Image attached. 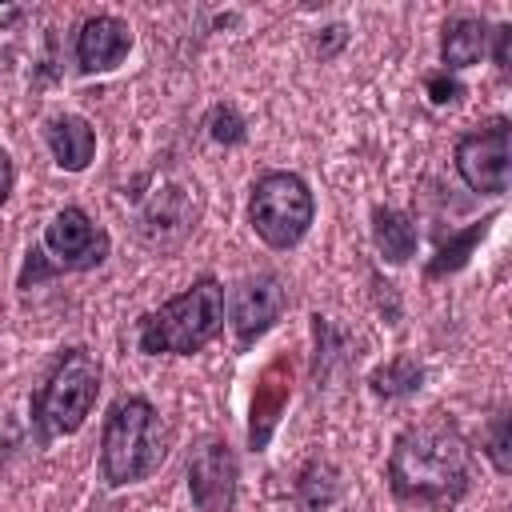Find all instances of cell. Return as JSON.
Listing matches in <instances>:
<instances>
[{"label": "cell", "mask_w": 512, "mask_h": 512, "mask_svg": "<svg viewBox=\"0 0 512 512\" xmlns=\"http://www.w3.org/2000/svg\"><path fill=\"white\" fill-rule=\"evenodd\" d=\"M388 488L408 508H456L472 492V448L464 432L444 412L400 428L388 452Z\"/></svg>", "instance_id": "1"}, {"label": "cell", "mask_w": 512, "mask_h": 512, "mask_svg": "<svg viewBox=\"0 0 512 512\" xmlns=\"http://www.w3.org/2000/svg\"><path fill=\"white\" fill-rule=\"evenodd\" d=\"M224 332V284L196 276L180 296L136 320V344L144 356H192Z\"/></svg>", "instance_id": "2"}, {"label": "cell", "mask_w": 512, "mask_h": 512, "mask_svg": "<svg viewBox=\"0 0 512 512\" xmlns=\"http://www.w3.org/2000/svg\"><path fill=\"white\" fill-rule=\"evenodd\" d=\"M168 456V432L148 396H120L100 428V480L128 488L160 472Z\"/></svg>", "instance_id": "3"}, {"label": "cell", "mask_w": 512, "mask_h": 512, "mask_svg": "<svg viewBox=\"0 0 512 512\" xmlns=\"http://www.w3.org/2000/svg\"><path fill=\"white\" fill-rule=\"evenodd\" d=\"M96 396H100V364H96V356L88 348L60 352V360L52 364V372L44 376V384L32 392V404H28L36 444L48 448L52 440L80 432L84 420L96 408Z\"/></svg>", "instance_id": "4"}, {"label": "cell", "mask_w": 512, "mask_h": 512, "mask_svg": "<svg viewBox=\"0 0 512 512\" xmlns=\"http://www.w3.org/2000/svg\"><path fill=\"white\" fill-rule=\"evenodd\" d=\"M312 220H316V196L304 176L280 168L256 176L248 196V224L268 248L276 252L296 248L308 236Z\"/></svg>", "instance_id": "5"}, {"label": "cell", "mask_w": 512, "mask_h": 512, "mask_svg": "<svg viewBox=\"0 0 512 512\" xmlns=\"http://www.w3.org/2000/svg\"><path fill=\"white\" fill-rule=\"evenodd\" d=\"M460 180L480 196H504L512 176V124L508 116H492L488 124L464 132L452 148Z\"/></svg>", "instance_id": "6"}, {"label": "cell", "mask_w": 512, "mask_h": 512, "mask_svg": "<svg viewBox=\"0 0 512 512\" xmlns=\"http://www.w3.org/2000/svg\"><path fill=\"white\" fill-rule=\"evenodd\" d=\"M40 248H44V256H52L56 272H88L108 260L112 236L80 204H68L48 220Z\"/></svg>", "instance_id": "7"}, {"label": "cell", "mask_w": 512, "mask_h": 512, "mask_svg": "<svg viewBox=\"0 0 512 512\" xmlns=\"http://www.w3.org/2000/svg\"><path fill=\"white\" fill-rule=\"evenodd\" d=\"M240 464L224 436H204L188 452V496L200 512H232Z\"/></svg>", "instance_id": "8"}, {"label": "cell", "mask_w": 512, "mask_h": 512, "mask_svg": "<svg viewBox=\"0 0 512 512\" xmlns=\"http://www.w3.org/2000/svg\"><path fill=\"white\" fill-rule=\"evenodd\" d=\"M288 308V288L276 272H256L248 280H240L228 296V324L240 348H252L268 328H276V320Z\"/></svg>", "instance_id": "9"}, {"label": "cell", "mask_w": 512, "mask_h": 512, "mask_svg": "<svg viewBox=\"0 0 512 512\" xmlns=\"http://www.w3.org/2000/svg\"><path fill=\"white\" fill-rule=\"evenodd\" d=\"M292 384H296V364L288 352H276L260 376H256V388H252V400H248V448L252 452H264L280 428V416L292 400Z\"/></svg>", "instance_id": "10"}, {"label": "cell", "mask_w": 512, "mask_h": 512, "mask_svg": "<svg viewBox=\"0 0 512 512\" xmlns=\"http://www.w3.org/2000/svg\"><path fill=\"white\" fill-rule=\"evenodd\" d=\"M128 52H132V28H128V20H120L112 12H96L76 28L72 56H76V68L84 76L112 72Z\"/></svg>", "instance_id": "11"}, {"label": "cell", "mask_w": 512, "mask_h": 512, "mask_svg": "<svg viewBox=\"0 0 512 512\" xmlns=\"http://www.w3.org/2000/svg\"><path fill=\"white\" fill-rule=\"evenodd\" d=\"M44 144H48L56 168H64V172H84L96 160V128L76 112L52 116L44 124Z\"/></svg>", "instance_id": "12"}, {"label": "cell", "mask_w": 512, "mask_h": 512, "mask_svg": "<svg viewBox=\"0 0 512 512\" xmlns=\"http://www.w3.org/2000/svg\"><path fill=\"white\" fill-rule=\"evenodd\" d=\"M488 20L484 16H472V12H456L444 20L440 28V60H444V72H460V68H472L488 56Z\"/></svg>", "instance_id": "13"}, {"label": "cell", "mask_w": 512, "mask_h": 512, "mask_svg": "<svg viewBox=\"0 0 512 512\" xmlns=\"http://www.w3.org/2000/svg\"><path fill=\"white\" fill-rule=\"evenodd\" d=\"M192 228V208H188V192L180 184H168L160 196L148 200V208L140 212V236L148 244H172Z\"/></svg>", "instance_id": "14"}, {"label": "cell", "mask_w": 512, "mask_h": 512, "mask_svg": "<svg viewBox=\"0 0 512 512\" xmlns=\"http://www.w3.org/2000/svg\"><path fill=\"white\" fill-rule=\"evenodd\" d=\"M372 244L380 252V260L388 264H408L420 248V232H416V220L400 208H372Z\"/></svg>", "instance_id": "15"}, {"label": "cell", "mask_w": 512, "mask_h": 512, "mask_svg": "<svg viewBox=\"0 0 512 512\" xmlns=\"http://www.w3.org/2000/svg\"><path fill=\"white\" fill-rule=\"evenodd\" d=\"M496 216L500 212H488L484 220H476V224H468V228H460V232H452L440 248H436V256L428 260V268H424V276L428 280H444V276H452V272H460L468 260H472V252H476V244L492 232V224H496Z\"/></svg>", "instance_id": "16"}, {"label": "cell", "mask_w": 512, "mask_h": 512, "mask_svg": "<svg viewBox=\"0 0 512 512\" xmlns=\"http://www.w3.org/2000/svg\"><path fill=\"white\" fill-rule=\"evenodd\" d=\"M340 500V468L332 460H308L296 472V508L300 512H328Z\"/></svg>", "instance_id": "17"}, {"label": "cell", "mask_w": 512, "mask_h": 512, "mask_svg": "<svg viewBox=\"0 0 512 512\" xmlns=\"http://www.w3.org/2000/svg\"><path fill=\"white\" fill-rule=\"evenodd\" d=\"M420 388H424V368L408 352H400L368 372V392L380 400H404V396H416Z\"/></svg>", "instance_id": "18"}, {"label": "cell", "mask_w": 512, "mask_h": 512, "mask_svg": "<svg viewBox=\"0 0 512 512\" xmlns=\"http://www.w3.org/2000/svg\"><path fill=\"white\" fill-rule=\"evenodd\" d=\"M204 128H208V136H212L216 144H240V140L248 136V132H244V116H240L232 104H216V108L208 112Z\"/></svg>", "instance_id": "19"}, {"label": "cell", "mask_w": 512, "mask_h": 512, "mask_svg": "<svg viewBox=\"0 0 512 512\" xmlns=\"http://www.w3.org/2000/svg\"><path fill=\"white\" fill-rule=\"evenodd\" d=\"M488 460H492V468L500 472V476H508L512 472V456H508V412H496V420H492V432H488Z\"/></svg>", "instance_id": "20"}, {"label": "cell", "mask_w": 512, "mask_h": 512, "mask_svg": "<svg viewBox=\"0 0 512 512\" xmlns=\"http://www.w3.org/2000/svg\"><path fill=\"white\" fill-rule=\"evenodd\" d=\"M424 88H428V100L432 104H460L464 100V84L452 76V72H432L428 80H424Z\"/></svg>", "instance_id": "21"}, {"label": "cell", "mask_w": 512, "mask_h": 512, "mask_svg": "<svg viewBox=\"0 0 512 512\" xmlns=\"http://www.w3.org/2000/svg\"><path fill=\"white\" fill-rule=\"evenodd\" d=\"M48 276H60L56 272V264H48V256H44V248H28V256H24V268H20V288H36V284H44Z\"/></svg>", "instance_id": "22"}, {"label": "cell", "mask_w": 512, "mask_h": 512, "mask_svg": "<svg viewBox=\"0 0 512 512\" xmlns=\"http://www.w3.org/2000/svg\"><path fill=\"white\" fill-rule=\"evenodd\" d=\"M488 40H492V60H496V68L508 76V72H512V24H496Z\"/></svg>", "instance_id": "23"}, {"label": "cell", "mask_w": 512, "mask_h": 512, "mask_svg": "<svg viewBox=\"0 0 512 512\" xmlns=\"http://www.w3.org/2000/svg\"><path fill=\"white\" fill-rule=\"evenodd\" d=\"M344 40H348V32H344L340 24H328V28L320 32V40H316V52H320V60H332V56L344 48Z\"/></svg>", "instance_id": "24"}, {"label": "cell", "mask_w": 512, "mask_h": 512, "mask_svg": "<svg viewBox=\"0 0 512 512\" xmlns=\"http://www.w3.org/2000/svg\"><path fill=\"white\" fill-rule=\"evenodd\" d=\"M12 184H16V164H12L8 148H0V204L12 196Z\"/></svg>", "instance_id": "25"}]
</instances>
